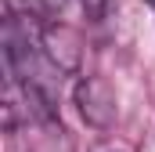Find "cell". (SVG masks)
I'll list each match as a JSON object with an SVG mask.
<instances>
[{
  "mask_svg": "<svg viewBox=\"0 0 155 152\" xmlns=\"http://www.w3.org/2000/svg\"><path fill=\"white\" fill-rule=\"evenodd\" d=\"M76 105H79V116H83L90 127H97V130L112 127L116 116H119L116 91H112V83L101 80V76H83V80H79V87H76Z\"/></svg>",
  "mask_w": 155,
  "mask_h": 152,
  "instance_id": "6da1fadb",
  "label": "cell"
},
{
  "mask_svg": "<svg viewBox=\"0 0 155 152\" xmlns=\"http://www.w3.org/2000/svg\"><path fill=\"white\" fill-rule=\"evenodd\" d=\"M43 47L54 58V65H61L65 73H72L79 65V36H76V29H69V26L43 29Z\"/></svg>",
  "mask_w": 155,
  "mask_h": 152,
  "instance_id": "7a4b0ae2",
  "label": "cell"
},
{
  "mask_svg": "<svg viewBox=\"0 0 155 152\" xmlns=\"http://www.w3.org/2000/svg\"><path fill=\"white\" fill-rule=\"evenodd\" d=\"M7 11H18V15H33V18H54L69 0H4Z\"/></svg>",
  "mask_w": 155,
  "mask_h": 152,
  "instance_id": "3957f363",
  "label": "cell"
},
{
  "mask_svg": "<svg viewBox=\"0 0 155 152\" xmlns=\"http://www.w3.org/2000/svg\"><path fill=\"white\" fill-rule=\"evenodd\" d=\"M116 7H119V0H83V15L90 22H105Z\"/></svg>",
  "mask_w": 155,
  "mask_h": 152,
  "instance_id": "277c9868",
  "label": "cell"
},
{
  "mask_svg": "<svg viewBox=\"0 0 155 152\" xmlns=\"http://www.w3.org/2000/svg\"><path fill=\"white\" fill-rule=\"evenodd\" d=\"M144 4H155V0H144Z\"/></svg>",
  "mask_w": 155,
  "mask_h": 152,
  "instance_id": "5b68a950",
  "label": "cell"
}]
</instances>
